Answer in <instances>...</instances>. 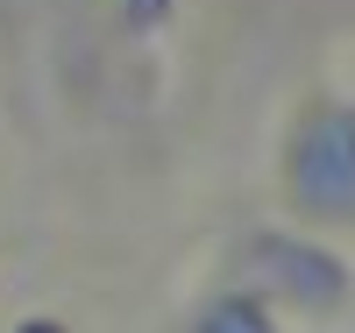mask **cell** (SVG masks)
<instances>
[{"label":"cell","instance_id":"2","mask_svg":"<svg viewBox=\"0 0 355 333\" xmlns=\"http://www.w3.org/2000/svg\"><path fill=\"white\" fill-rule=\"evenodd\" d=\"M249 277L284 291V298H299V305H334L348 291V269L327 249H306V241H284V234H263L249 249Z\"/></svg>","mask_w":355,"mask_h":333},{"label":"cell","instance_id":"1","mask_svg":"<svg viewBox=\"0 0 355 333\" xmlns=\"http://www.w3.org/2000/svg\"><path fill=\"white\" fill-rule=\"evenodd\" d=\"M291 192L313 213H355V107L313 114L291 142Z\"/></svg>","mask_w":355,"mask_h":333},{"label":"cell","instance_id":"4","mask_svg":"<svg viewBox=\"0 0 355 333\" xmlns=\"http://www.w3.org/2000/svg\"><path fill=\"white\" fill-rule=\"evenodd\" d=\"M21 333H57V326H50V319H36V326H21Z\"/></svg>","mask_w":355,"mask_h":333},{"label":"cell","instance_id":"3","mask_svg":"<svg viewBox=\"0 0 355 333\" xmlns=\"http://www.w3.org/2000/svg\"><path fill=\"white\" fill-rule=\"evenodd\" d=\"M199 333H270V319L256 312V298H220V305L199 319Z\"/></svg>","mask_w":355,"mask_h":333}]
</instances>
